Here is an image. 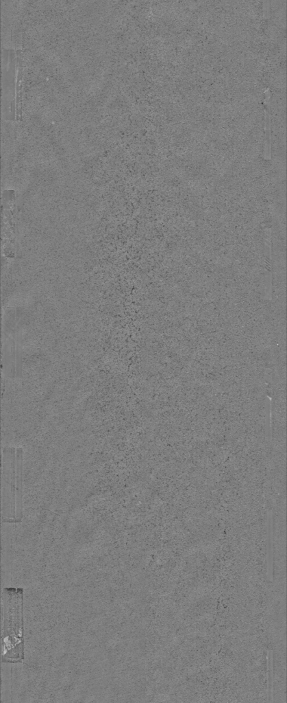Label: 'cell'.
I'll list each match as a JSON object with an SVG mask.
<instances>
[{
	"label": "cell",
	"instance_id": "1",
	"mask_svg": "<svg viewBox=\"0 0 287 703\" xmlns=\"http://www.w3.org/2000/svg\"><path fill=\"white\" fill-rule=\"evenodd\" d=\"M2 662H21L24 659L23 589L4 588L2 592Z\"/></svg>",
	"mask_w": 287,
	"mask_h": 703
},
{
	"label": "cell",
	"instance_id": "3",
	"mask_svg": "<svg viewBox=\"0 0 287 703\" xmlns=\"http://www.w3.org/2000/svg\"><path fill=\"white\" fill-rule=\"evenodd\" d=\"M23 450L19 447L16 449V520L21 522L23 516Z\"/></svg>",
	"mask_w": 287,
	"mask_h": 703
},
{
	"label": "cell",
	"instance_id": "2",
	"mask_svg": "<svg viewBox=\"0 0 287 703\" xmlns=\"http://www.w3.org/2000/svg\"><path fill=\"white\" fill-rule=\"evenodd\" d=\"M16 449H2L1 465V520L16 523Z\"/></svg>",
	"mask_w": 287,
	"mask_h": 703
}]
</instances>
